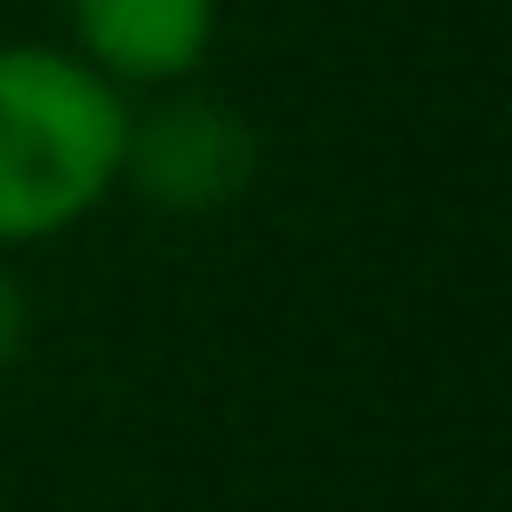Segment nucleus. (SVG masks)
Returning <instances> with one entry per match:
<instances>
[{
	"label": "nucleus",
	"mask_w": 512,
	"mask_h": 512,
	"mask_svg": "<svg viewBox=\"0 0 512 512\" xmlns=\"http://www.w3.org/2000/svg\"><path fill=\"white\" fill-rule=\"evenodd\" d=\"M128 144V88L48 40L0 48V248L72 232L112 184Z\"/></svg>",
	"instance_id": "1"
},
{
	"label": "nucleus",
	"mask_w": 512,
	"mask_h": 512,
	"mask_svg": "<svg viewBox=\"0 0 512 512\" xmlns=\"http://www.w3.org/2000/svg\"><path fill=\"white\" fill-rule=\"evenodd\" d=\"M248 176H256V128L224 96H160V104L128 112L120 184H136L152 208L208 216V208L240 200Z\"/></svg>",
	"instance_id": "2"
},
{
	"label": "nucleus",
	"mask_w": 512,
	"mask_h": 512,
	"mask_svg": "<svg viewBox=\"0 0 512 512\" xmlns=\"http://www.w3.org/2000/svg\"><path fill=\"white\" fill-rule=\"evenodd\" d=\"M64 24L112 88H176L216 40V0H64Z\"/></svg>",
	"instance_id": "3"
},
{
	"label": "nucleus",
	"mask_w": 512,
	"mask_h": 512,
	"mask_svg": "<svg viewBox=\"0 0 512 512\" xmlns=\"http://www.w3.org/2000/svg\"><path fill=\"white\" fill-rule=\"evenodd\" d=\"M24 352V288H16V272L0 264V368Z\"/></svg>",
	"instance_id": "4"
}]
</instances>
